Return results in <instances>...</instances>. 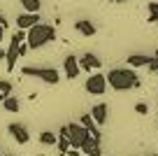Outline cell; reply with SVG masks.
Segmentation results:
<instances>
[{
	"mask_svg": "<svg viewBox=\"0 0 158 156\" xmlns=\"http://www.w3.org/2000/svg\"><path fill=\"white\" fill-rule=\"evenodd\" d=\"M105 77H107V86H112L114 91H128L139 86V77L133 68H112Z\"/></svg>",
	"mask_w": 158,
	"mask_h": 156,
	"instance_id": "1",
	"label": "cell"
},
{
	"mask_svg": "<svg viewBox=\"0 0 158 156\" xmlns=\"http://www.w3.org/2000/svg\"><path fill=\"white\" fill-rule=\"evenodd\" d=\"M56 40V26L51 24H35L26 35V44L30 49H42Z\"/></svg>",
	"mask_w": 158,
	"mask_h": 156,
	"instance_id": "2",
	"label": "cell"
},
{
	"mask_svg": "<svg viewBox=\"0 0 158 156\" xmlns=\"http://www.w3.org/2000/svg\"><path fill=\"white\" fill-rule=\"evenodd\" d=\"M21 75L23 77H35V79H42L44 84H58L60 82V75L56 68H33V65H26V68H21Z\"/></svg>",
	"mask_w": 158,
	"mask_h": 156,
	"instance_id": "3",
	"label": "cell"
},
{
	"mask_svg": "<svg viewBox=\"0 0 158 156\" xmlns=\"http://www.w3.org/2000/svg\"><path fill=\"white\" fill-rule=\"evenodd\" d=\"M89 137H91V133L86 131L79 121L77 124H74V121L68 124V140H70V145H72L74 149H81V145H84Z\"/></svg>",
	"mask_w": 158,
	"mask_h": 156,
	"instance_id": "4",
	"label": "cell"
},
{
	"mask_svg": "<svg viewBox=\"0 0 158 156\" xmlns=\"http://www.w3.org/2000/svg\"><path fill=\"white\" fill-rule=\"evenodd\" d=\"M84 89L91 96H102V93L107 91V77H105L102 72H91L89 79H86V84H84Z\"/></svg>",
	"mask_w": 158,
	"mask_h": 156,
	"instance_id": "5",
	"label": "cell"
},
{
	"mask_svg": "<svg viewBox=\"0 0 158 156\" xmlns=\"http://www.w3.org/2000/svg\"><path fill=\"white\" fill-rule=\"evenodd\" d=\"M7 133H10L12 135V140L14 142H19V145H26V142L30 140V133H28V128L23 126V124H10V126H7Z\"/></svg>",
	"mask_w": 158,
	"mask_h": 156,
	"instance_id": "6",
	"label": "cell"
},
{
	"mask_svg": "<svg viewBox=\"0 0 158 156\" xmlns=\"http://www.w3.org/2000/svg\"><path fill=\"white\" fill-rule=\"evenodd\" d=\"M63 70H65V77L68 79H77L79 72H81V68H79V58L74 54H68L63 61Z\"/></svg>",
	"mask_w": 158,
	"mask_h": 156,
	"instance_id": "7",
	"label": "cell"
},
{
	"mask_svg": "<svg viewBox=\"0 0 158 156\" xmlns=\"http://www.w3.org/2000/svg\"><path fill=\"white\" fill-rule=\"evenodd\" d=\"M35 24H40V12H37V14L23 12V14L16 16V26H19V30H30Z\"/></svg>",
	"mask_w": 158,
	"mask_h": 156,
	"instance_id": "8",
	"label": "cell"
},
{
	"mask_svg": "<svg viewBox=\"0 0 158 156\" xmlns=\"http://www.w3.org/2000/svg\"><path fill=\"white\" fill-rule=\"evenodd\" d=\"M100 65H102V61H100L95 54H84L79 58V68L86 70V72H93V70H98Z\"/></svg>",
	"mask_w": 158,
	"mask_h": 156,
	"instance_id": "9",
	"label": "cell"
},
{
	"mask_svg": "<svg viewBox=\"0 0 158 156\" xmlns=\"http://www.w3.org/2000/svg\"><path fill=\"white\" fill-rule=\"evenodd\" d=\"M91 117H93V121L98 124V126H102L105 121H107V114H109V107L105 105V102H98V105H93L91 107Z\"/></svg>",
	"mask_w": 158,
	"mask_h": 156,
	"instance_id": "10",
	"label": "cell"
},
{
	"mask_svg": "<svg viewBox=\"0 0 158 156\" xmlns=\"http://www.w3.org/2000/svg\"><path fill=\"white\" fill-rule=\"evenodd\" d=\"M74 30H77L79 35H84V37H93L95 35V24H91L89 19H79V21H74Z\"/></svg>",
	"mask_w": 158,
	"mask_h": 156,
	"instance_id": "11",
	"label": "cell"
},
{
	"mask_svg": "<svg viewBox=\"0 0 158 156\" xmlns=\"http://www.w3.org/2000/svg\"><path fill=\"white\" fill-rule=\"evenodd\" d=\"M149 58H151V56H144V54H130L128 56V65L130 68H144V65L149 63Z\"/></svg>",
	"mask_w": 158,
	"mask_h": 156,
	"instance_id": "12",
	"label": "cell"
},
{
	"mask_svg": "<svg viewBox=\"0 0 158 156\" xmlns=\"http://www.w3.org/2000/svg\"><path fill=\"white\" fill-rule=\"evenodd\" d=\"M2 107H5L7 112L16 114L21 110V102H19V98H14V96H5V98H2Z\"/></svg>",
	"mask_w": 158,
	"mask_h": 156,
	"instance_id": "13",
	"label": "cell"
},
{
	"mask_svg": "<svg viewBox=\"0 0 158 156\" xmlns=\"http://www.w3.org/2000/svg\"><path fill=\"white\" fill-rule=\"evenodd\" d=\"M37 140L42 142L44 147H54L56 140H58V135H56V133H51V131H42V133L37 135Z\"/></svg>",
	"mask_w": 158,
	"mask_h": 156,
	"instance_id": "14",
	"label": "cell"
},
{
	"mask_svg": "<svg viewBox=\"0 0 158 156\" xmlns=\"http://www.w3.org/2000/svg\"><path fill=\"white\" fill-rule=\"evenodd\" d=\"M23 12H30V14H37L40 7H42V0H19Z\"/></svg>",
	"mask_w": 158,
	"mask_h": 156,
	"instance_id": "15",
	"label": "cell"
},
{
	"mask_svg": "<svg viewBox=\"0 0 158 156\" xmlns=\"http://www.w3.org/2000/svg\"><path fill=\"white\" fill-rule=\"evenodd\" d=\"M149 24H158V0L149 2Z\"/></svg>",
	"mask_w": 158,
	"mask_h": 156,
	"instance_id": "16",
	"label": "cell"
},
{
	"mask_svg": "<svg viewBox=\"0 0 158 156\" xmlns=\"http://www.w3.org/2000/svg\"><path fill=\"white\" fill-rule=\"evenodd\" d=\"M56 147H58V154H65V151H68L72 145H70L68 137H58V140H56Z\"/></svg>",
	"mask_w": 158,
	"mask_h": 156,
	"instance_id": "17",
	"label": "cell"
},
{
	"mask_svg": "<svg viewBox=\"0 0 158 156\" xmlns=\"http://www.w3.org/2000/svg\"><path fill=\"white\" fill-rule=\"evenodd\" d=\"M0 93L2 96H12V82L10 79H0Z\"/></svg>",
	"mask_w": 158,
	"mask_h": 156,
	"instance_id": "18",
	"label": "cell"
},
{
	"mask_svg": "<svg viewBox=\"0 0 158 156\" xmlns=\"http://www.w3.org/2000/svg\"><path fill=\"white\" fill-rule=\"evenodd\" d=\"M135 112L144 117V114H149V105H147V102H137V105H135Z\"/></svg>",
	"mask_w": 158,
	"mask_h": 156,
	"instance_id": "19",
	"label": "cell"
},
{
	"mask_svg": "<svg viewBox=\"0 0 158 156\" xmlns=\"http://www.w3.org/2000/svg\"><path fill=\"white\" fill-rule=\"evenodd\" d=\"M147 68H149V70H151V72H158V61H156V58H153V56H151V58H149V63H147Z\"/></svg>",
	"mask_w": 158,
	"mask_h": 156,
	"instance_id": "20",
	"label": "cell"
},
{
	"mask_svg": "<svg viewBox=\"0 0 158 156\" xmlns=\"http://www.w3.org/2000/svg\"><path fill=\"white\" fill-rule=\"evenodd\" d=\"M28 49H30L28 44H26V42H21V44H19V56H26V54H28Z\"/></svg>",
	"mask_w": 158,
	"mask_h": 156,
	"instance_id": "21",
	"label": "cell"
},
{
	"mask_svg": "<svg viewBox=\"0 0 158 156\" xmlns=\"http://www.w3.org/2000/svg\"><path fill=\"white\" fill-rule=\"evenodd\" d=\"M65 156H79V149H74V147H70V149L65 151Z\"/></svg>",
	"mask_w": 158,
	"mask_h": 156,
	"instance_id": "22",
	"label": "cell"
},
{
	"mask_svg": "<svg viewBox=\"0 0 158 156\" xmlns=\"http://www.w3.org/2000/svg\"><path fill=\"white\" fill-rule=\"evenodd\" d=\"M0 26H2V28H7V26H10V24H7V19H5L2 14H0Z\"/></svg>",
	"mask_w": 158,
	"mask_h": 156,
	"instance_id": "23",
	"label": "cell"
},
{
	"mask_svg": "<svg viewBox=\"0 0 158 156\" xmlns=\"http://www.w3.org/2000/svg\"><path fill=\"white\" fill-rule=\"evenodd\" d=\"M5 54H7V51H5V49H2V47H0V61L5 58Z\"/></svg>",
	"mask_w": 158,
	"mask_h": 156,
	"instance_id": "24",
	"label": "cell"
},
{
	"mask_svg": "<svg viewBox=\"0 0 158 156\" xmlns=\"http://www.w3.org/2000/svg\"><path fill=\"white\" fill-rule=\"evenodd\" d=\"M2 35H5V28H2V26H0V42H2Z\"/></svg>",
	"mask_w": 158,
	"mask_h": 156,
	"instance_id": "25",
	"label": "cell"
},
{
	"mask_svg": "<svg viewBox=\"0 0 158 156\" xmlns=\"http://www.w3.org/2000/svg\"><path fill=\"white\" fill-rule=\"evenodd\" d=\"M153 58H156V61H158V49H156V54H153Z\"/></svg>",
	"mask_w": 158,
	"mask_h": 156,
	"instance_id": "26",
	"label": "cell"
},
{
	"mask_svg": "<svg viewBox=\"0 0 158 156\" xmlns=\"http://www.w3.org/2000/svg\"><path fill=\"white\" fill-rule=\"evenodd\" d=\"M2 98H5V96H2V93H0V105H2Z\"/></svg>",
	"mask_w": 158,
	"mask_h": 156,
	"instance_id": "27",
	"label": "cell"
},
{
	"mask_svg": "<svg viewBox=\"0 0 158 156\" xmlns=\"http://www.w3.org/2000/svg\"><path fill=\"white\" fill-rule=\"evenodd\" d=\"M0 156H12V154H0Z\"/></svg>",
	"mask_w": 158,
	"mask_h": 156,
	"instance_id": "28",
	"label": "cell"
},
{
	"mask_svg": "<svg viewBox=\"0 0 158 156\" xmlns=\"http://www.w3.org/2000/svg\"><path fill=\"white\" fill-rule=\"evenodd\" d=\"M116 2H126V0H116Z\"/></svg>",
	"mask_w": 158,
	"mask_h": 156,
	"instance_id": "29",
	"label": "cell"
},
{
	"mask_svg": "<svg viewBox=\"0 0 158 156\" xmlns=\"http://www.w3.org/2000/svg\"><path fill=\"white\" fill-rule=\"evenodd\" d=\"M149 156H158V154H149Z\"/></svg>",
	"mask_w": 158,
	"mask_h": 156,
	"instance_id": "30",
	"label": "cell"
},
{
	"mask_svg": "<svg viewBox=\"0 0 158 156\" xmlns=\"http://www.w3.org/2000/svg\"><path fill=\"white\" fill-rule=\"evenodd\" d=\"M0 154H2V151H0Z\"/></svg>",
	"mask_w": 158,
	"mask_h": 156,
	"instance_id": "31",
	"label": "cell"
}]
</instances>
